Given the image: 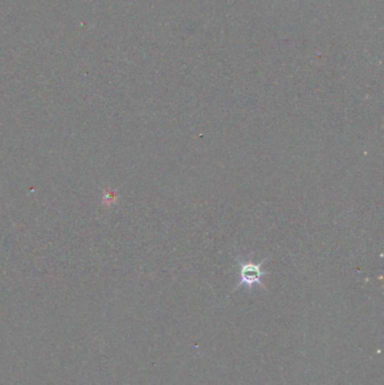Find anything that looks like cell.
<instances>
[{"instance_id":"6da1fadb","label":"cell","mask_w":384,"mask_h":385,"mask_svg":"<svg viewBox=\"0 0 384 385\" xmlns=\"http://www.w3.org/2000/svg\"><path fill=\"white\" fill-rule=\"evenodd\" d=\"M268 258L263 259L260 263H254L253 261V256L249 255L247 257V259H237V266L239 268V279H238V284L235 290L239 288L241 286H246L247 288L251 290L254 286H259L262 287L263 290H266L264 283H263V277L266 276V275H269V273L264 272L262 269L263 264L266 263Z\"/></svg>"}]
</instances>
